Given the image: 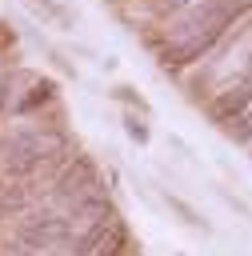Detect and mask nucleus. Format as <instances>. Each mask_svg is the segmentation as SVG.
Returning a JSON list of instances; mask_svg holds the SVG:
<instances>
[{"instance_id":"1","label":"nucleus","mask_w":252,"mask_h":256,"mask_svg":"<svg viewBox=\"0 0 252 256\" xmlns=\"http://www.w3.org/2000/svg\"><path fill=\"white\" fill-rule=\"evenodd\" d=\"M236 12H240V4L216 0V4H208V8H196V12L180 16V24H176V28L164 36V44H160V64H164V68H180V64L200 60V56L228 32V24L236 20Z\"/></svg>"},{"instance_id":"2","label":"nucleus","mask_w":252,"mask_h":256,"mask_svg":"<svg viewBox=\"0 0 252 256\" xmlns=\"http://www.w3.org/2000/svg\"><path fill=\"white\" fill-rule=\"evenodd\" d=\"M56 156H64V136L48 128H20L0 144V160L12 176H32Z\"/></svg>"},{"instance_id":"3","label":"nucleus","mask_w":252,"mask_h":256,"mask_svg":"<svg viewBox=\"0 0 252 256\" xmlns=\"http://www.w3.org/2000/svg\"><path fill=\"white\" fill-rule=\"evenodd\" d=\"M76 232V220L68 212H32L20 220V240L36 252H48V248H60L68 244Z\"/></svg>"},{"instance_id":"4","label":"nucleus","mask_w":252,"mask_h":256,"mask_svg":"<svg viewBox=\"0 0 252 256\" xmlns=\"http://www.w3.org/2000/svg\"><path fill=\"white\" fill-rule=\"evenodd\" d=\"M248 108H252V72H248L244 80L228 84V88H224V92L212 100V116H216L220 124H228V120H240Z\"/></svg>"},{"instance_id":"5","label":"nucleus","mask_w":252,"mask_h":256,"mask_svg":"<svg viewBox=\"0 0 252 256\" xmlns=\"http://www.w3.org/2000/svg\"><path fill=\"white\" fill-rule=\"evenodd\" d=\"M40 16H48V20H56V24H68L72 16H68V8H64V0H28Z\"/></svg>"},{"instance_id":"6","label":"nucleus","mask_w":252,"mask_h":256,"mask_svg":"<svg viewBox=\"0 0 252 256\" xmlns=\"http://www.w3.org/2000/svg\"><path fill=\"white\" fill-rule=\"evenodd\" d=\"M208 4H216V0H160V12H168V16H188V12L208 8Z\"/></svg>"},{"instance_id":"7","label":"nucleus","mask_w":252,"mask_h":256,"mask_svg":"<svg viewBox=\"0 0 252 256\" xmlns=\"http://www.w3.org/2000/svg\"><path fill=\"white\" fill-rule=\"evenodd\" d=\"M124 128H128V136H132V140H140V144H148V128H144V120H136L132 112L124 116Z\"/></svg>"},{"instance_id":"8","label":"nucleus","mask_w":252,"mask_h":256,"mask_svg":"<svg viewBox=\"0 0 252 256\" xmlns=\"http://www.w3.org/2000/svg\"><path fill=\"white\" fill-rule=\"evenodd\" d=\"M8 104V80H0V108Z\"/></svg>"}]
</instances>
